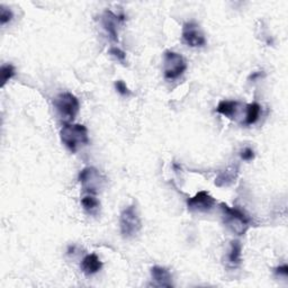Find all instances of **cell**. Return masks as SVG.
Listing matches in <instances>:
<instances>
[{
	"mask_svg": "<svg viewBox=\"0 0 288 288\" xmlns=\"http://www.w3.org/2000/svg\"><path fill=\"white\" fill-rule=\"evenodd\" d=\"M60 138L64 146L72 153L84 148L89 142L88 130L82 124H72L66 123L60 131Z\"/></svg>",
	"mask_w": 288,
	"mask_h": 288,
	"instance_id": "cell-1",
	"label": "cell"
},
{
	"mask_svg": "<svg viewBox=\"0 0 288 288\" xmlns=\"http://www.w3.org/2000/svg\"><path fill=\"white\" fill-rule=\"evenodd\" d=\"M241 255H242V245H241L240 241H232L231 249L228 252V261H230L232 266L236 267L241 263Z\"/></svg>",
	"mask_w": 288,
	"mask_h": 288,
	"instance_id": "cell-16",
	"label": "cell"
},
{
	"mask_svg": "<svg viewBox=\"0 0 288 288\" xmlns=\"http://www.w3.org/2000/svg\"><path fill=\"white\" fill-rule=\"evenodd\" d=\"M221 209L223 212L225 225L237 236H243L251 226V219L244 212L237 207H230L228 205L222 203Z\"/></svg>",
	"mask_w": 288,
	"mask_h": 288,
	"instance_id": "cell-2",
	"label": "cell"
},
{
	"mask_svg": "<svg viewBox=\"0 0 288 288\" xmlns=\"http://www.w3.org/2000/svg\"><path fill=\"white\" fill-rule=\"evenodd\" d=\"M81 205L87 214L93 216H96L99 213V209H101V203H99L95 196L90 195V194L81 199Z\"/></svg>",
	"mask_w": 288,
	"mask_h": 288,
	"instance_id": "cell-13",
	"label": "cell"
},
{
	"mask_svg": "<svg viewBox=\"0 0 288 288\" xmlns=\"http://www.w3.org/2000/svg\"><path fill=\"white\" fill-rule=\"evenodd\" d=\"M79 181L84 191L90 195H96L106 185L105 176L93 167L82 169L79 174Z\"/></svg>",
	"mask_w": 288,
	"mask_h": 288,
	"instance_id": "cell-4",
	"label": "cell"
},
{
	"mask_svg": "<svg viewBox=\"0 0 288 288\" xmlns=\"http://www.w3.org/2000/svg\"><path fill=\"white\" fill-rule=\"evenodd\" d=\"M109 54L111 56H114L117 61H120L121 63L125 64V60H126V53L124 51H122L121 49L116 48V46H113V48L109 49Z\"/></svg>",
	"mask_w": 288,
	"mask_h": 288,
	"instance_id": "cell-19",
	"label": "cell"
},
{
	"mask_svg": "<svg viewBox=\"0 0 288 288\" xmlns=\"http://www.w3.org/2000/svg\"><path fill=\"white\" fill-rule=\"evenodd\" d=\"M261 113V106L258 103H251L246 106V116H245V124L252 125L259 120Z\"/></svg>",
	"mask_w": 288,
	"mask_h": 288,
	"instance_id": "cell-15",
	"label": "cell"
},
{
	"mask_svg": "<svg viewBox=\"0 0 288 288\" xmlns=\"http://www.w3.org/2000/svg\"><path fill=\"white\" fill-rule=\"evenodd\" d=\"M115 89L117 90V92L121 93L122 96H130L131 95V90L128 89V87L126 86V84L123 80H117L115 82Z\"/></svg>",
	"mask_w": 288,
	"mask_h": 288,
	"instance_id": "cell-20",
	"label": "cell"
},
{
	"mask_svg": "<svg viewBox=\"0 0 288 288\" xmlns=\"http://www.w3.org/2000/svg\"><path fill=\"white\" fill-rule=\"evenodd\" d=\"M53 104H54L57 115L66 123H71L79 113V101L71 92H62L57 95L53 101Z\"/></svg>",
	"mask_w": 288,
	"mask_h": 288,
	"instance_id": "cell-3",
	"label": "cell"
},
{
	"mask_svg": "<svg viewBox=\"0 0 288 288\" xmlns=\"http://www.w3.org/2000/svg\"><path fill=\"white\" fill-rule=\"evenodd\" d=\"M187 69L184 56L172 51H166L163 55V74L168 80H176L183 75Z\"/></svg>",
	"mask_w": 288,
	"mask_h": 288,
	"instance_id": "cell-5",
	"label": "cell"
},
{
	"mask_svg": "<svg viewBox=\"0 0 288 288\" xmlns=\"http://www.w3.org/2000/svg\"><path fill=\"white\" fill-rule=\"evenodd\" d=\"M125 20L124 16H119L111 10H105L102 16V23L106 33L114 42H119V26L120 23Z\"/></svg>",
	"mask_w": 288,
	"mask_h": 288,
	"instance_id": "cell-9",
	"label": "cell"
},
{
	"mask_svg": "<svg viewBox=\"0 0 288 288\" xmlns=\"http://www.w3.org/2000/svg\"><path fill=\"white\" fill-rule=\"evenodd\" d=\"M241 158L244 161H252L255 159V151L251 148H245L241 151Z\"/></svg>",
	"mask_w": 288,
	"mask_h": 288,
	"instance_id": "cell-21",
	"label": "cell"
},
{
	"mask_svg": "<svg viewBox=\"0 0 288 288\" xmlns=\"http://www.w3.org/2000/svg\"><path fill=\"white\" fill-rule=\"evenodd\" d=\"M151 277L158 287H172V276L169 270L164 267L155 266L151 269Z\"/></svg>",
	"mask_w": 288,
	"mask_h": 288,
	"instance_id": "cell-10",
	"label": "cell"
},
{
	"mask_svg": "<svg viewBox=\"0 0 288 288\" xmlns=\"http://www.w3.org/2000/svg\"><path fill=\"white\" fill-rule=\"evenodd\" d=\"M103 267V262L95 254L87 255L81 261V270L87 276L97 274Z\"/></svg>",
	"mask_w": 288,
	"mask_h": 288,
	"instance_id": "cell-11",
	"label": "cell"
},
{
	"mask_svg": "<svg viewBox=\"0 0 288 288\" xmlns=\"http://www.w3.org/2000/svg\"><path fill=\"white\" fill-rule=\"evenodd\" d=\"M181 36H183L184 42L190 48H202L206 44L205 35L196 23H186L183 26Z\"/></svg>",
	"mask_w": 288,
	"mask_h": 288,
	"instance_id": "cell-8",
	"label": "cell"
},
{
	"mask_svg": "<svg viewBox=\"0 0 288 288\" xmlns=\"http://www.w3.org/2000/svg\"><path fill=\"white\" fill-rule=\"evenodd\" d=\"M275 273L279 275V276L281 275V276H284V277H287V276H288V266H287V264H283V266L277 267L275 269Z\"/></svg>",
	"mask_w": 288,
	"mask_h": 288,
	"instance_id": "cell-22",
	"label": "cell"
},
{
	"mask_svg": "<svg viewBox=\"0 0 288 288\" xmlns=\"http://www.w3.org/2000/svg\"><path fill=\"white\" fill-rule=\"evenodd\" d=\"M216 201L207 191H198L195 196L187 201V207L195 213H208L214 208Z\"/></svg>",
	"mask_w": 288,
	"mask_h": 288,
	"instance_id": "cell-7",
	"label": "cell"
},
{
	"mask_svg": "<svg viewBox=\"0 0 288 288\" xmlns=\"http://www.w3.org/2000/svg\"><path fill=\"white\" fill-rule=\"evenodd\" d=\"M236 178H237V169L230 168L219 175V177H217L215 180V185L219 187L228 186L231 185L233 181H236Z\"/></svg>",
	"mask_w": 288,
	"mask_h": 288,
	"instance_id": "cell-14",
	"label": "cell"
},
{
	"mask_svg": "<svg viewBox=\"0 0 288 288\" xmlns=\"http://www.w3.org/2000/svg\"><path fill=\"white\" fill-rule=\"evenodd\" d=\"M239 103L236 101H222L219 103L216 107V111L219 114L227 117V119H233L238 110Z\"/></svg>",
	"mask_w": 288,
	"mask_h": 288,
	"instance_id": "cell-12",
	"label": "cell"
},
{
	"mask_svg": "<svg viewBox=\"0 0 288 288\" xmlns=\"http://www.w3.org/2000/svg\"><path fill=\"white\" fill-rule=\"evenodd\" d=\"M120 224L121 232L124 238H133L139 233L142 224H141V219L134 205H130L123 209L120 217Z\"/></svg>",
	"mask_w": 288,
	"mask_h": 288,
	"instance_id": "cell-6",
	"label": "cell"
},
{
	"mask_svg": "<svg viewBox=\"0 0 288 288\" xmlns=\"http://www.w3.org/2000/svg\"><path fill=\"white\" fill-rule=\"evenodd\" d=\"M14 14L9 8L5 7L4 5L0 6V24L3 26L9 23L11 20H13Z\"/></svg>",
	"mask_w": 288,
	"mask_h": 288,
	"instance_id": "cell-18",
	"label": "cell"
},
{
	"mask_svg": "<svg viewBox=\"0 0 288 288\" xmlns=\"http://www.w3.org/2000/svg\"><path fill=\"white\" fill-rule=\"evenodd\" d=\"M16 73V70L13 64L7 63L3 64L2 69H0V74H2V87H4L7 82L14 77Z\"/></svg>",
	"mask_w": 288,
	"mask_h": 288,
	"instance_id": "cell-17",
	"label": "cell"
}]
</instances>
